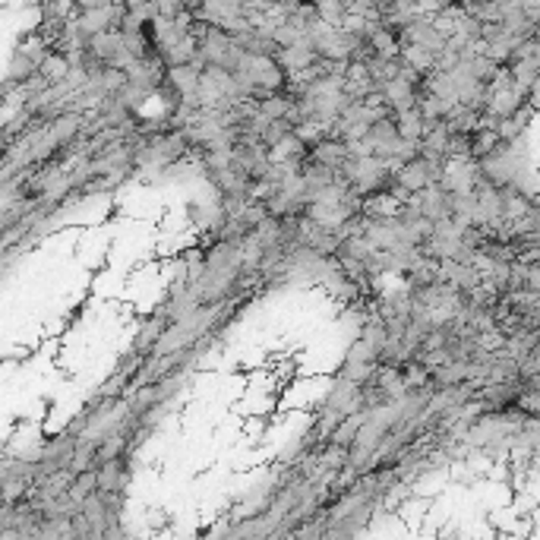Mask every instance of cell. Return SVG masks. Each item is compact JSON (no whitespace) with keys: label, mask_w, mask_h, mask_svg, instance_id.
I'll return each mask as SVG.
<instances>
[{"label":"cell","mask_w":540,"mask_h":540,"mask_svg":"<svg viewBox=\"0 0 540 540\" xmlns=\"http://www.w3.org/2000/svg\"><path fill=\"white\" fill-rule=\"evenodd\" d=\"M80 10H92V7H101V4H107V0H73Z\"/></svg>","instance_id":"7a4b0ae2"},{"label":"cell","mask_w":540,"mask_h":540,"mask_svg":"<svg viewBox=\"0 0 540 540\" xmlns=\"http://www.w3.org/2000/svg\"><path fill=\"white\" fill-rule=\"evenodd\" d=\"M39 73L45 76L47 82H60L64 76L70 73V60L67 54H45L39 64Z\"/></svg>","instance_id":"6da1fadb"}]
</instances>
